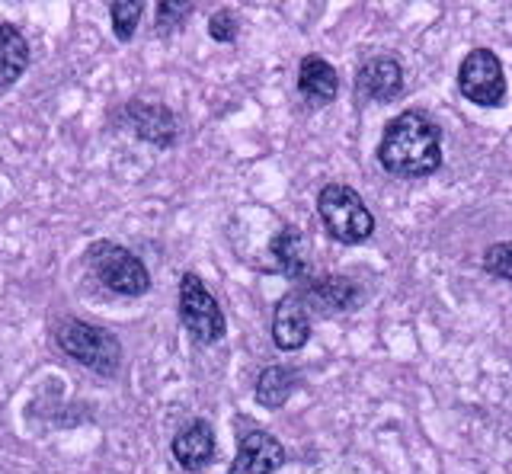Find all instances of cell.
<instances>
[{"mask_svg":"<svg viewBox=\"0 0 512 474\" xmlns=\"http://www.w3.org/2000/svg\"><path fill=\"white\" fill-rule=\"evenodd\" d=\"M378 164L400 180H423L442 167V129L423 109H407L384 125L378 141Z\"/></svg>","mask_w":512,"mask_h":474,"instance_id":"obj_1","label":"cell"},{"mask_svg":"<svg viewBox=\"0 0 512 474\" xmlns=\"http://www.w3.org/2000/svg\"><path fill=\"white\" fill-rule=\"evenodd\" d=\"M317 215L324 231L346 247L365 244L375 234V215L349 183H327L317 193Z\"/></svg>","mask_w":512,"mask_h":474,"instance_id":"obj_2","label":"cell"},{"mask_svg":"<svg viewBox=\"0 0 512 474\" xmlns=\"http://www.w3.org/2000/svg\"><path fill=\"white\" fill-rule=\"evenodd\" d=\"M58 346L64 356H71L84 369L112 378L122 369V343L106 327L87 321H64L58 327Z\"/></svg>","mask_w":512,"mask_h":474,"instance_id":"obj_3","label":"cell"},{"mask_svg":"<svg viewBox=\"0 0 512 474\" xmlns=\"http://www.w3.org/2000/svg\"><path fill=\"white\" fill-rule=\"evenodd\" d=\"M87 263L93 276L103 282L109 292L116 295H128V298H138L151 289V273L132 250H125L122 244H112V241H96L87 250Z\"/></svg>","mask_w":512,"mask_h":474,"instance_id":"obj_4","label":"cell"},{"mask_svg":"<svg viewBox=\"0 0 512 474\" xmlns=\"http://www.w3.org/2000/svg\"><path fill=\"white\" fill-rule=\"evenodd\" d=\"M458 90L464 100L480 109H500L509 97L506 68L500 55L493 49H484V45L471 49L458 65Z\"/></svg>","mask_w":512,"mask_h":474,"instance_id":"obj_5","label":"cell"},{"mask_svg":"<svg viewBox=\"0 0 512 474\" xmlns=\"http://www.w3.org/2000/svg\"><path fill=\"white\" fill-rule=\"evenodd\" d=\"M180 324L202 346H212L228 334V321H224L218 298L208 292L196 273H183L180 279Z\"/></svg>","mask_w":512,"mask_h":474,"instance_id":"obj_6","label":"cell"},{"mask_svg":"<svg viewBox=\"0 0 512 474\" xmlns=\"http://www.w3.org/2000/svg\"><path fill=\"white\" fill-rule=\"evenodd\" d=\"M301 298L308 302L311 314L317 318H333V314H349L365 305V289L359 286L352 276H336V273H324V276H311L304 286H298Z\"/></svg>","mask_w":512,"mask_h":474,"instance_id":"obj_7","label":"cell"},{"mask_svg":"<svg viewBox=\"0 0 512 474\" xmlns=\"http://www.w3.org/2000/svg\"><path fill=\"white\" fill-rule=\"evenodd\" d=\"M400 93H404V65L394 55H372L362 61L352 81V97L359 106L394 103Z\"/></svg>","mask_w":512,"mask_h":474,"instance_id":"obj_8","label":"cell"},{"mask_svg":"<svg viewBox=\"0 0 512 474\" xmlns=\"http://www.w3.org/2000/svg\"><path fill=\"white\" fill-rule=\"evenodd\" d=\"M311 308L301 298L298 289L279 298L276 311H272V343L282 353H298L311 340Z\"/></svg>","mask_w":512,"mask_h":474,"instance_id":"obj_9","label":"cell"},{"mask_svg":"<svg viewBox=\"0 0 512 474\" xmlns=\"http://www.w3.org/2000/svg\"><path fill=\"white\" fill-rule=\"evenodd\" d=\"M285 458L288 452L276 436L266 430H250L240 436L228 474H276L285 465Z\"/></svg>","mask_w":512,"mask_h":474,"instance_id":"obj_10","label":"cell"},{"mask_svg":"<svg viewBox=\"0 0 512 474\" xmlns=\"http://www.w3.org/2000/svg\"><path fill=\"white\" fill-rule=\"evenodd\" d=\"M269 254L276 260L279 273L285 279H292L295 286H304L314 273H311V247H308V237H304L301 228L295 225H285L276 237L269 241Z\"/></svg>","mask_w":512,"mask_h":474,"instance_id":"obj_11","label":"cell"},{"mask_svg":"<svg viewBox=\"0 0 512 474\" xmlns=\"http://www.w3.org/2000/svg\"><path fill=\"white\" fill-rule=\"evenodd\" d=\"M298 93L314 109L330 106L340 97V71L324 55H304L298 65Z\"/></svg>","mask_w":512,"mask_h":474,"instance_id":"obj_12","label":"cell"},{"mask_svg":"<svg viewBox=\"0 0 512 474\" xmlns=\"http://www.w3.org/2000/svg\"><path fill=\"white\" fill-rule=\"evenodd\" d=\"M125 119H128V125H132V132L141 141H148V145L170 148L176 141V116L170 113L167 106L132 100L125 106Z\"/></svg>","mask_w":512,"mask_h":474,"instance_id":"obj_13","label":"cell"},{"mask_svg":"<svg viewBox=\"0 0 512 474\" xmlns=\"http://www.w3.org/2000/svg\"><path fill=\"white\" fill-rule=\"evenodd\" d=\"M173 458L180 462L186 471H199L215 458L218 446H215V430L208 420H192L186 430L176 433L173 446H170Z\"/></svg>","mask_w":512,"mask_h":474,"instance_id":"obj_14","label":"cell"},{"mask_svg":"<svg viewBox=\"0 0 512 474\" xmlns=\"http://www.w3.org/2000/svg\"><path fill=\"white\" fill-rule=\"evenodd\" d=\"M301 382H304V378H301V372L295 366H266L260 372V378H256L253 398L266 410H279L301 388Z\"/></svg>","mask_w":512,"mask_h":474,"instance_id":"obj_15","label":"cell"},{"mask_svg":"<svg viewBox=\"0 0 512 474\" xmlns=\"http://www.w3.org/2000/svg\"><path fill=\"white\" fill-rule=\"evenodd\" d=\"M29 68V42L13 23L0 20V87H10Z\"/></svg>","mask_w":512,"mask_h":474,"instance_id":"obj_16","label":"cell"},{"mask_svg":"<svg viewBox=\"0 0 512 474\" xmlns=\"http://www.w3.org/2000/svg\"><path fill=\"white\" fill-rule=\"evenodd\" d=\"M144 17V4L138 0H116L109 7V20H112V33H116L119 42H132L135 39V29Z\"/></svg>","mask_w":512,"mask_h":474,"instance_id":"obj_17","label":"cell"},{"mask_svg":"<svg viewBox=\"0 0 512 474\" xmlns=\"http://www.w3.org/2000/svg\"><path fill=\"white\" fill-rule=\"evenodd\" d=\"M484 273L493 276V279H503V282H512V241H503V244H493L484 250Z\"/></svg>","mask_w":512,"mask_h":474,"instance_id":"obj_18","label":"cell"},{"mask_svg":"<svg viewBox=\"0 0 512 474\" xmlns=\"http://www.w3.org/2000/svg\"><path fill=\"white\" fill-rule=\"evenodd\" d=\"M192 17V4H183V0H160L157 4V33H173L180 29L186 20Z\"/></svg>","mask_w":512,"mask_h":474,"instance_id":"obj_19","label":"cell"},{"mask_svg":"<svg viewBox=\"0 0 512 474\" xmlns=\"http://www.w3.org/2000/svg\"><path fill=\"white\" fill-rule=\"evenodd\" d=\"M237 33H240V20L231 7H221L208 17V36H212V42L231 45L237 39Z\"/></svg>","mask_w":512,"mask_h":474,"instance_id":"obj_20","label":"cell"}]
</instances>
